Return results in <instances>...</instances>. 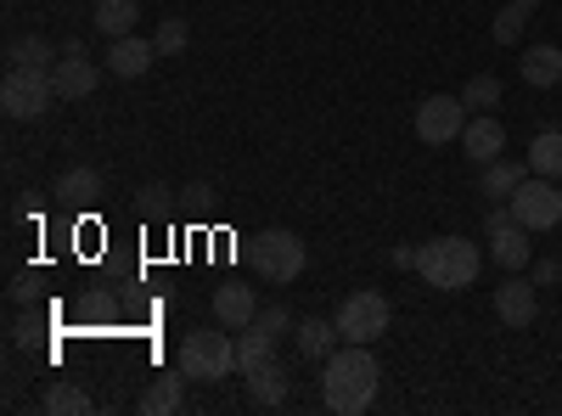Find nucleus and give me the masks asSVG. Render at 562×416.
Segmentation results:
<instances>
[{
  "instance_id": "4be33fe9",
  "label": "nucleus",
  "mask_w": 562,
  "mask_h": 416,
  "mask_svg": "<svg viewBox=\"0 0 562 416\" xmlns=\"http://www.w3.org/2000/svg\"><path fill=\"white\" fill-rule=\"evenodd\" d=\"M57 45L45 40V34H23V40H12V52H7V63L12 68H57Z\"/></svg>"
},
{
  "instance_id": "2f4dec72",
  "label": "nucleus",
  "mask_w": 562,
  "mask_h": 416,
  "mask_svg": "<svg viewBox=\"0 0 562 416\" xmlns=\"http://www.w3.org/2000/svg\"><path fill=\"white\" fill-rule=\"evenodd\" d=\"M34 299V276H18V282H12V304H29Z\"/></svg>"
},
{
  "instance_id": "4468645a",
  "label": "nucleus",
  "mask_w": 562,
  "mask_h": 416,
  "mask_svg": "<svg viewBox=\"0 0 562 416\" xmlns=\"http://www.w3.org/2000/svg\"><path fill=\"white\" fill-rule=\"evenodd\" d=\"M529 254H535V243H529V231H524L518 220H506V225L490 231V259H495L501 270H524Z\"/></svg>"
},
{
  "instance_id": "f8f14e48",
  "label": "nucleus",
  "mask_w": 562,
  "mask_h": 416,
  "mask_svg": "<svg viewBox=\"0 0 562 416\" xmlns=\"http://www.w3.org/2000/svg\"><path fill=\"white\" fill-rule=\"evenodd\" d=\"M153 63H158V45L140 40V34H124V40L108 45V74H113V79H140Z\"/></svg>"
},
{
  "instance_id": "1a4fd4ad",
  "label": "nucleus",
  "mask_w": 562,
  "mask_h": 416,
  "mask_svg": "<svg viewBox=\"0 0 562 416\" xmlns=\"http://www.w3.org/2000/svg\"><path fill=\"white\" fill-rule=\"evenodd\" d=\"M52 85H57V102H85L90 90L102 85V68L90 63V52L74 40V45H63V57H57V68H52Z\"/></svg>"
},
{
  "instance_id": "393cba45",
  "label": "nucleus",
  "mask_w": 562,
  "mask_h": 416,
  "mask_svg": "<svg viewBox=\"0 0 562 416\" xmlns=\"http://www.w3.org/2000/svg\"><path fill=\"white\" fill-rule=\"evenodd\" d=\"M40 405L52 411V416H85V411H90V394H85L79 383H52Z\"/></svg>"
},
{
  "instance_id": "c756f323",
  "label": "nucleus",
  "mask_w": 562,
  "mask_h": 416,
  "mask_svg": "<svg viewBox=\"0 0 562 416\" xmlns=\"http://www.w3.org/2000/svg\"><path fill=\"white\" fill-rule=\"evenodd\" d=\"M164 203H169L164 187H140V209H147V214H164Z\"/></svg>"
},
{
  "instance_id": "0eeeda50",
  "label": "nucleus",
  "mask_w": 562,
  "mask_h": 416,
  "mask_svg": "<svg viewBox=\"0 0 562 416\" xmlns=\"http://www.w3.org/2000/svg\"><path fill=\"white\" fill-rule=\"evenodd\" d=\"M389 321H394V310H389L383 293H349V299L338 304V333H344V344H378V338L389 333Z\"/></svg>"
},
{
  "instance_id": "bb28decb",
  "label": "nucleus",
  "mask_w": 562,
  "mask_h": 416,
  "mask_svg": "<svg viewBox=\"0 0 562 416\" xmlns=\"http://www.w3.org/2000/svg\"><path fill=\"white\" fill-rule=\"evenodd\" d=\"M461 102H467V108H473V113H484V108H495V102H501V79H495V74H473V79H467V85H461Z\"/></svg>"
},
{
  "instance_id": "9d476101",
  "label": "nucleus",
  "mask_w": 562,
  "mask_h": 416,
  "mask_svg": "<svg viewBox=\"0 0 562 416\" xmlns=\"http://www.w3.org/2000/svg\"><path fill=\"white\" fill-rule=\"evenodd\" d=\"M495 315H501V327L529 333V327H535V315H540V293H535V282H524V276L512 270V282L495 288Z\"/></svg>"
},
{
  "instance_id": "7ed1b4c3",
  "label": "nucleus",
  "mask_w": 562,
  "mask_h": 416,
  "mask_svg": "<svg viewBox=\"0 0 562 416\" xmlns=\"http://www.w3.org/2000/svg\"><path fill=\"white\" fill-rule=\"evenodd\" d=\"M175 366H180L192 383H220V378L237 372V338H231L225 327H220V333H214V327H198V333L180 338Z\"/></svg>"
},
{
  "instance_id": "39448f33",
  "label": "nucleus",
  "mask_w": 562,
  "mask_h": 416,
  "mask_svg": "<svg viewBox=\"0 0 562 416\" xmlns=\"http://www.w3.org/2000/svg\"><path fill=\"white\" fill-rule=\"evenodd\" d=\"M52 102H57L52 68H7V79H0V108H7V119H40Z\"/></svg>"
},
{
  "instance_id": "cd10ccee",
  "label": "nucleus",
  "mask_w": 562,
  "mask_h": 416,
  "mask_svg": "<svg viewBox=\"0 0 562 416\" xmlns=\"http://www.w3.org/2000/svg\"><path fill=\"white\" fill-rule=\"evenodd\" d=\"M153 45H158V57H180L186 45H192V29H186V18H164L158 34H153Z\"/></svg>"
},
{
  "instance_id": "a878e982",
  "label": "nucleus",
  "mask_w": 562,
  "mask_h": 416,
  "mask_svg": "<svg viewBox=\"0 0 562 416\" xmlns=\"http://www.w3.org/2000/svg\"><path fill=\"white\" fill-rule=\"evenodd\" d=\"M524 29H529V7H518V0H506V7L495 12V23H490L495 45H518V40H524Z\"/></svg>"
},
{
  "instance_id": "f257e3e1",
  "label": "nucleus",
  "mask_w": 562,
  "mask_h": 416,
  "mask_svg": "<svg viewBox=\"0 0 562 416\" xmlns=\"http://www.w3.org/2000/svg\"><path fill=\"white\" fill-rule=\"evenodd\" d=\"M378 378H383V366H378V355H371L366 344H338L333 355L321 360V400H326V411L360 416L371 400H378Z\"/></svg>"
},
{
  "instance_id": "b1692460",
  "label": "nucleus",
  "mask_w": 562,
  "mask_h": 416,
  "mask_svg": "<svg viewBox=\"0 0 562 416\" xmlns=\"http://www.w3.org/2000/svg\"><path fill=\"white\" fill-rule=\"evenodd\" d=\"M135 0H97V29L108 34V40H124V34H135Z\"/></svg>"
},
{
  "instance_id": "9b49d317",
  "label": "nucleus",
  "mask_w": 562,
  "mask_h": 416,
  "mask_svg": "<svg viewBox=\"0 0 562 416\" xmlns=\"http://www.w3.org/2000/svg\"><path fill=\"white\" fill-rule=\"evenodd\" d=\"M254 321H259V299H254V288H243V282L214 288V327H225V333H248Z\"/></svg>"
},
{
  "instance_id": "72a5a7b5",
  "label": "nucleus",
  "mask_w": 562,
  "mask_h": 416,
  "mask_svg": "<svg viewBox=\"0 0 562 416\" xmlns=\"http://www.w3.org/2000/svg\"><path fill=\"white\" fill-rule=\"evenodd\" d=\"M389 259H394V270H416V248H394Z\"/></svg>"
},
{
  "instance_id": "6e6552de",
  "label": "nucleus",
  "mask_w": 562,
  "mask_h": 416,
  "mask_svg": "<svg viewBox=\"0 0 562 416\" xmlns=\"http://www.w3.org/2000/svg\"><path fill=\"white\" fill-rule=\"evenodd\" d=\"M467 119H473V108L461 97H428L416 108V142L422 147H450V142H461Z\"/></svg>"
},
{
  "instance_id": "aec40b11",
  "label": "nucleus",
  "mask_w": 562,
  "mask_h": 416,
  "mask_svg": "<svg viewBox=\"0 0 562 416\" xmlns=\"http://www.w3.org/2000/svg\"><path fill=\"white\" fill-rule=\"evenodd\" d=\"M293 333H299V355H304V360H326V355L344 344L338 321H304V327H293Z\"/></svg>"
},
{
  "instance_id": "f3484780",
  "label": "nucleus",
  "mask_w": 562,
  "mask_h": 416,
  "mask_svg": "<svg viewBox=\"0 0 562 416\" xmlns=\"http://www.w3.org/2000/svg\"><path fill=\"white\" fill-rule=\"evenodd\" d=\"M186 383H192V378H186L180 366H175V372H164V378H153V389L140 394V416H175L186 405Z\"/></svg>"
},
{
  "instance_id": "412c9836",
  "label": "nucleus",
  "mask_w": 562,
  "mask_h": 416,
  "mask_svg": "<svg viewBox=\"0 0 562 416\" xmlns=\"http://www.w3.org/2000/svg\"><path fill=\"white\" fill-rule=\"evenodd\" d=\"M529 175L562 180V130H540L529 142Z\"/></svg>"
},
{
  "instance_id": "423d86ee",
  "label": "nucleus",
  "mask_w": 562,
  "mask_h": 416,
  "mask_svg": "<svg viewBox=\"0 0 562 416\" xmlns=\"http://www.w3.org/2000/svg\"><path fill=\"white\" fill-rule=\"evenodd\" d=\"M506 209H512V220H518L524 231H551V225H562V192H557V180H546V175H529L524 187L506 198Z\"/></svg>"
},
{
  "instance_id": "473e14b6",
  "label": "nucleus",
  "mask_w": 562,
  "mask_h": 416,
  "mask_svg": "<svg viewBox=\"0 0 562 416\" xmlns=\"http://www.w3.org/2000/svg\"><path fill=\"white\" fill-rule=\"evenodd\" d=\"M214 192H209V180H192V187H186V203H209Z\"/></svg>"
},
{
  "instance_id": "f03ea898",
  "label": "nucleus",
  "mask_w": 562,
  "mask_h": 416,
  "mask_svg": "<svg viewBox=\"0 0 562 416\" xmlns=\"http://www.w3.org/2000/svg\"><path fill=\"white\" fill-rule=\"evenodd\" d=\"M479 270H484V254H479V243H467V237H439V243L416 248V276L428 288H439V293L473 288Z\"/></svg>"
},
{
  "instance_id": "c85d7f7f",
  "label": "nucleus",
  "mask_w": 562,
  "mask_h": 416,
  "mask_svg": "<svg viewBox=\"0 0 562 416\" xmlns=\"http://www.w3.org/2000/svg\"><path fill=\"white\" fill-rule=\"evenodd\" d=\"M254 327H265L270 338H281V333L293 327V310H288V304H270V310H259V321H254Z\"/></svg>"
},
{
  "instance_id": "a211bd4d",
  "label": "nucleus",
  "mask_w": 562,
  "mask_h": 416,
  "mask_svg": "<svg viewBox=\"0 0 562 416\" xmlns=\"http://www.w3.org/2000/svg\"><path fill=\"white\" fill-rule=\"evenodd\" d=\"M518 68H524L529 90H557L562 85V52H557V45H529Z\"/></svg>"
},
{
  "instance_id": "20e7f679",
  "label": "nucleus",
  "mask_w": 562,
  "mask_h": 416,
  "mask_svg": "<svg viewBox=\"0 0 562 416\" xmlns=\"http://www.w3.org/2000/svg\"><path fill=\"white\" fill-rule=\"evenodd\" d=\"M254 265H259V276L270 288H288V282H299L304 276V265H310V248H304V237H293V231H259V243H254Z\"/></svg>"
},
{
  "instance_id": "5701e85b",
  "label": "nucleus",
  "mask_w": 562,
  "mask_h": 416,
  "mask_svg": "<svg viewBox=\"0 0 562 416\" xmlns=\"http://www.w3.org/2000/svg\"><path fill=\"white\" fill-rule=\"evenodd\" d=\"M265 360H276V338H270L265 327H248V333H237V372L248 378V372H259Z\"/></svg>"
},
{
  "instance_id": "7c9ffc66",
  "label": "nucleus",
  "mask_w": 562,
  "mask_h": 416,
  "mask_svg": "<svg viewBox=\"0 0 562 416\" xmlns=\"http://www.w3.org/2000/svg\"><path fill=\"white\" fill-rule=\"evenodd\" d=\"M557 276H562V265H557V259H540V265H535V288H551Z\"/></svg>"
},
{
  "instance_id": "6ab92c4d",
  "label": "nucleus",
  "mask_w": 562,
  "mask_h": 416,
  "mask_svg": "<svg viewBox=\"0 0 562 416\" xmlns=\"http://www.w3.org/2000/svg\"><path fill=\"white\" fill-rule=\"evenodd\" d=\"M529 180V164H512V158H495L484 164V180H479V198H512Z\"/></svg>"
},
{
  "instance_id": "2eb2a0df",
  "label": "nucleus",
  "mask_w": 562,
  "mask_h": 416,
  "mask_svg": "<svg viewBox=\"0 0 562 416\" xmlns=\"http://www.w3.org/2000/svg\"><path fill=\"white\" fill-rule=\"evenodd\" d=\"M63 203H74V209H90L102 192H108V180H102V169H90V164H74V169H63L57 175V187H52Z\"/></svg>"
},
{
  "instance_id": "dca6fc26",
  "label": "nucleus",
  "mask_w": 562,
  "mask_h": 416,
  "mask_svg": "<svg viewBox=\"0 0 562 416\" xmlns=\"http://www.w3.org/2000/svg\"><path fill=\"white\" fill-rule=\"evenodd\" d=\"M288 389H293V378H288V366H281V360H265L259 372H248V400L259 411H276L281 400H288Z\"/></svg>"
},
{
  "instance_id": "ddd939ff",
  "label": "nucleus",
  "mask_w": 562,
  "mask_h": 416,
  "mask_svg": "<svg viewBox=\"0 0 562 416\" xmlns=\"http://www.w3.org/2000/svg\"><path fill=\"white\" fill-rule=\"evenodd\" d=\"M501 147H506L501 119H490V113H473V119H467V130H461V153H467V158H473V164H495Z\"/></svg>"
},
{
  "instance_id": "f704fd0d",
  "label": "nucleus",
  "mask_w": 562,
  "mask_h": 416,
  "mask_svg": "<svg viewBox=\"0 0 562 416\" xmlns=\"http://www.w3.org/2000/svg\"><path fill=\"white\" fill-rule=\"evenodd\" d=\"M518 7H529V12H535V7H540V0H518Z\"/></svg>"
}]
</instances>
